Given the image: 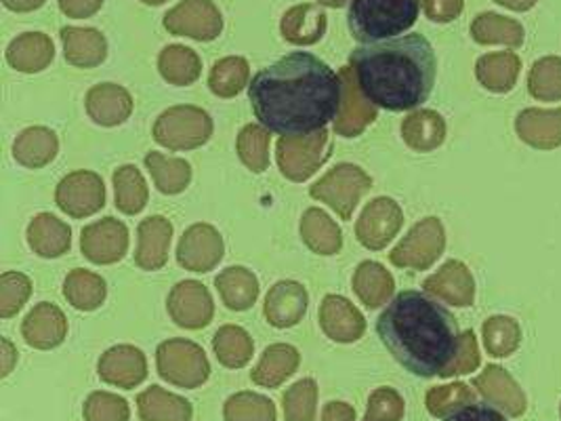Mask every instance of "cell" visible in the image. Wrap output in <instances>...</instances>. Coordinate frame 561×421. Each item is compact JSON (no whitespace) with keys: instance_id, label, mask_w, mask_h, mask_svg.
Listing matches in <instances>:
<instances>
[{"instance_id":"obj_1","label":"cell","mask_w":561,"mask_h":421,"mask_svg":"<svg viewBox=\"0 0 561 421\" xmlns=\"http://www.w3.org/2000/svg\"><path fill=\"white\" fill-rule=\"evenodd\" d=\"M343 80L311 53H290L259 70L249 100L259 123L278 135H309L334 121Z\"/></svg>"},{"instance_id":"obj_2","label":"cell","mask_w":561,"mask_h":421,"mask_svg":"<svg viewBox=\"0 0 561 421\" xmlns=\"http://www.w3.org/2000/svg\"><path fill=\"white\" fill-rule=\"evenodd\" d=\"M393 359L416 377H446L459 356L462 333L455 316L421 291H402L377 320Z\"/></svg>"},{"instance_id":"obj_3","label":"cell","mask_w":561,"mask_h":421,"mask_svg":"<svg viewBox=\"0 0 561 421\" xmlns=\"http://www.w3.org/2000/svg\"><path fill=\"white\" fill-rule=\"evenodd\" d=\"M362 93L389 112H409L425 104L434 91L437 59L423 34H407L362 45L352 53Z\"/></svg>"},{"instance_id":"obj_4","label":"cell","mask_w":561,"mask_h":421,"mask_svg":"<svg viewBox=\"0 0 561 421\" xmlns=\"http://www.w3.org/2000/svg\"><path fill=\"white\" fill-rule=\"evenodd\" d=\"M421 0H354L347 24L359 43H379L398 38L416 24Z\"/></svg>"},{"instance_id":"obj_5","label":"cell","mask_w":561,"mask_h":421,"mask_svg":"<svg viewBox=\"0 0 561 421\" xmlns=\"http://www.w3.org/2000/svg\"><path fill=\"white\" fill-rule=\"evenodd\" d=\"M156 144L169 150H194L213 135V118L198 105H175L164 110L153 123Z\"/></svg>"},{"instance_id":"obj_6","label":"cell","mask_w":561,"mask_h":421,"mask_svg":"<svg viewBox=\"0 0 561 421\" xmlns=\"http://www.w3.org/2000/svg\"><path fill=\"white\" fill-rule=\"evenodd\" d=\"M373 187V178L357 164H336L309 187L311 198L327 203L345 221L352 219L357 203Z\"/></svg>"},{"instance_id":"obj_7","label":"cell","mask_w":561,"mask_h":421,"mask_svg":"<svg viewBox=\"0 0 561 421\" xmlns=\"http://www.w3.org/2000/svg\"><path fill=\"white\" fill-rule=\"evenodd\" d=\"M331 157L329 132L309 135H282L276 144V160L282 175L290 182H306Z\"/></svg>"},{"instance_id":"obj_8","label":"cell","mask_w":561,"mask_h":421,"mask_svg":"<svg viewBox=\"0 0 561 421\" xmlns=\"http://www.w3.org/2000/svg\"><path fill=\"white\" fill-rule=\"evenodd\" d=\"M156 359L160 375L181 388H196L205 384L210 373L205 350L181 338L160 343Z\"/></svg>"},{"instance_id":"obj_9","label":"cell","mask_w":561,"mask_h":421,"mask_svg":"<svg viewBox=\"0 0 561 421\" xmlns=\"http://www.w3.org/2000/svg\"><path fill=\"white\" fill-rule=\"evenodd\" d=\"M446 249L444 226L437 217H425L410 228L409 235L389 253V262L398 268L427 270Z\"/></svg>"},{"instance_id":"obj_10","label":"cell","mask_w":561,"mask_h":421,"mask_svg":"<svg viewBox=\"0 0 561 421\" xmlns=\"http://www.w3.org/2000/svg\"><path fill=\"white\" fill-rule=\"evenodd\" d=\"M164 27L175 36L210 43L224 32V15L213 0H181L164 15Z\"/></svg>"},{"instance_id":"obj_11","label":"cell","mask_w":561,"mask_h":421,"mask_svg":"<svg viewBox=\"0 0 561 421\" xmlns=\"http://www.w3.org/2000/svg\"><path fill=\"white\" fill-rule=\"evenodd\" d=\"M57 207L75 219L89 217L105 205V185L93 171H75L66 175L55 190Z\"/></svg>"},{"instance_id":"obj_12","label":"cell","mask_w":561,"mask_h":421,"mask_svg":"<svg viewBox=\"0 0 561 421\" xmlns=\"http://www.w3.org/2000/svg\"><path fill=\"white\" fill-rule=\"evenodd\" d=\"M404 224V213L393 198H375L370 201L356 224V237L366 249L381 251L396 235L400 232Z\"/></svg>"},{"instance_id":"obj_13","label":"cell","mask_w":561,"mask_h":421,"mask_svg":"<svg viewBox=\"0 0 561 421\" xmlns=\"http://www.w3.org/2000/svg\"><path fill=\"white\" fill-rule=\"evenodd\" d=\"M339 75L343 80V95L334 116V132L341 137H357L377 121V105L362 93L352 66L341 68Z\"/></svg>"},{"instance_id":"obj_14","label":"cell","mask_w":561,"mask_h":421,"mask_svg":"<svg viewBox=\"0 0 561 421\" xmlns=\"http://www.w3.org/2000/svg\"><path fill=\"white\" fill-rule=\"evenodd\" d=\"M80 249L89 262L98 265L121 262L127 255V226L114 217H103L82 230Z\"/></svg>"},{"instance_id":"obj_15","label":"cell","mask_w":561,"mask_h":421,"mask_svg":"<svg viewBox=\"0 0 561 421\" xmlns=\"http://www.w3.org/2000/svg\"><path fill=\"white\" fill-rule=\"evenodd\" d=\"M167 308L173 322L181 329H190V331L205 329L215 316L213 297L205 285L198 281H183L175 285L167 299Z\"/></svg>"},{"instance_id":"obj_16","label":"cell","mask_w":561,"mask_h":421,"mask_svg":"<svg viewBox=\"0 0 561 421\" xmlns=\"http://www.w3.org/2000/svg\"><path fill=\"white\" fill-rule=\"evenodd\" d=\"M224 238L210 224H194L179 240L178 262L190 272H210L224 258Z\"/></svg>"},{"instance_id":"obj_17","label":"cell","mask_w":561,"mask_h":421,"mask_svg":"<svg viewBox=\"0 0 561 421\" xmlns=\"http://www.w3.org/2000/svg\"><path fill=\"white\" fill-rule=\"evenodd\" d=\"M320 327L332 342L354 343L364 335L366 320L350 299L327 295L320 306Z\"/></svg>"},{"instance_id":"obj_18","label":"cell","mask_w":561,"mask_h":421,"mask_svg":"<svg viewBox=\"0 0 561 421\" xmlns=\"http://www.w3.org/2000/svg\"><path fill=\"white\" fill-rule=\"evenodd\" d=\"M309 295L301 283L280 281L265 297V318L276 329H290L306 316Z\"/></svg>"},{"instance_id":"obj_19","label":"cell","mask_w":561,"mask_h":421,"mask_svg":"<svg viewBox=\"0 0 561 421\" xmlns=\"http://www.w3.org/2000/svg\"><path fill=\"white\" fill-rule=\"evenodd\" d=\"M423 289L430 295L444 299L450 306H471L476 299V283L469 268L462 262H446L434 276L423 283Z\"/></svg>"},{"instance_id":"obj_20","label":"cell","mask_w":561,"mask_h":421,"mask_svg":"<svg viewBox=\"0 0 561 421\" xmlns=\"http://www.w3.org/2000/svg\"><path fill=\"white\" fill-rule=\"evenodd\" d=\"M87 112L102 127H118L133 114V98L125 87L114 82L95 84L87 93Z\"/></svg>"},{"instance_id":"obj_21","label":"cell","mask_w":561,"mask_h":421,"mask_svg":"<svg viewBox=\"0 0 561 421\" xmlns=\"http://www.w3.org/2000/svg\"><path fill=\"white\" fill-rule=\"evenodd\" d=\"M22 333L26 342L36 350H51L66 340L68 318L55 304L43 301L24 318Z\"/></svg>"},{"instance_id":"obj_22","label":"cell","mask_w":561,"mask_h":421,"mask_svg":"<svg viewBox=\"0 0 561 421\" xmlns=\"http://www.w3.org/2000/svg\"><path fill=\"white\" fill-rule=\"evenodd\" d=\"M146 356L135 345H114L100 361V375L103 379L121 388H135L146 379Z\"/></svg>"},{"instance_id":"obj_23","label":"cell","mask_w":561,"mask_h":421,"mask_svg":"<svg viewBox=\"0 0 561 421\" xmlns=\"http://www.w3.org/2000/svg\"><path fill=\"white\" fill-rule=\"evenodd\" d=\"M139 244L135 251V263L141 270H160L169 260V244L173 238V226L169 219L153 215L139 224Z\"/></svg>"},{"instance_id":"obj_24","label":"cell","mask_w":561,"mask_h":421,"mask_svg":"<svg viewBox=\"0 0 561 421\" xmlns=\"http://www.w3.org/2000/svg\"><path fill=\"white\" fill-rule=\"evenodd\" d=\"M27 244L36 255L55 260L70 251L72 230L51 213H41L27 226Z\"/></svg>"},{"instance_id":"obj_25","label":"cell","mask_w":561,"mask_h":421,"mask_svg":"<svg viewBox=\"0 0 561 421\" xmlns=\"http://www.w3.org/2000/svg\"><path fill=\"white\" fill-rule=\"evenodd\" d=\"M55 57V45L51 38L43 32H26L20 34L7 47V61L13 70L24 75H36L51 66Z\"/></svg>"},{"instance_id":"obj_26","label":"cell","mask_w":561,"mask_h":421,"mask_svg":"<svg viewBox=\"0 0 561 421\" xmlns=\"http://www.w3.org/2000/svg\"><path fill=\"white\" fill-rule=\"evenodd\" d=\"M476 388L485 400L510 413L511 418H519L526 411V396L522 388L515 384L505 368L490 365L484 373L476 379Z\"/></svg>"},{"instance_id":"obj_27","label":"cell","mask_w":561,"mask_h":421,"mask_svg":"<svg viewBox=\"0 0 561 421\" xmlns=\"http://www.w3.org/2000/svg\"><path fill=\"white\" fill-rule=\"evenodd\" d=\"M329 18L316 4H295L282 15L280 32L290 45H313L327 34Z\"/></svg>"},{"instance_id":"obj_28","label":"cell","mask_w":561,"mask_h":421,"mask_svg":"<svg viewBox=\"0 0 561 421\" xmlns=\"http://www.w3.org/2000/svg\"><path fill=\"white\" fill-rule=\"evenodd\" d=\"M66 59L77 68H95L107 57V43L95 27H61L59 32Z\"/></svg>"},{"instance_id":"obj_29","label":"cell","mask_w":561,"mask_h":421,"mask_svg":"<svg viewBox=\"0 0 561 421\" xmlns=\"http://www.w3.org/2000/svg\"><path fill=\"white\" fill-rule=\"evenodd\" d=\"M517 135L535 148L561 146V110H524L517 121Z\"/></svg>"},{"instance_id":"obj_30","label":"cell","mask_w":561,"mask_h":421,"mask_svg":"<svg viewBox=\"0 0 561 421\" xmlns=\"http://www.w3.org/2000/svg\"><path fill=\"white\" fill-rule=\"evenodd\" d=\"M215 285H217L224 304L233 312H244L255 306L256 297H259V281L251 270H247L242 265L226 268L215 278Z\"/></svg>"},{"instance_id":"obj_31","label":"cell","mask_w":561,"mask_h":421,"mask_svg":"<svg viewBox=\"0 0 561 421\" xmlns=\"http://www.w3.org/2000/svg\"><path fill=\"white\" fill-rule=\"evenodd\" d=\"M59 152V139L47 127H27L13 144V157L27 169H41L55 160Z\"/></svg>"},{"instance_id":"obj_32","label":"cell","mask_w":561,"mask_h":421,"mask_svg":"<svg viewBox=\"0 0 561 421\" xmlns=\"http://www.w3.org/2000/svg\"><path fill=\"white\" fill-rule=\"evenodd\" d=\"M402 137L412 150L432 152L446 139V123L434 110H414L402 123Z\"/></svg>"},{"instance_id":"obj_33","label":"cell","mask_w":561,"mask_h":421,"mask_svg":"<svg viewBox=\"0 0 561 421\" xmlns=\"http://www.w3.org/2000/svg\"><path fill=\"white\" fill-rule=\"evenodd\" d=\"M352 287L366 308L377 310L391 299L396 291V281L381 263L362 262L357 265Z\"/></svg>"},{"instance_id":"obj_34","label":"cell","mask_w":561,"mask_h":421,"mask_svg":"<svg viewBox=\"0 0 561 421\" xmlns=\"http://www.w3.org/2000/svg\"><path fill=\"white\" fill-rule=\"evenodd\" d=\"M301 238L318 255H334L341 251L343 235L327 210L307 209L301 217Z\"/></svg>"},{"instance_id":"obj_35","label":"cell","mask_w":561,"mask_h":421,"mask_svg":"<svg viewBox=\"0 0 561 421\" xmlns=\"http://www.w3.org/2000/svg\"><path fill=\"white\" fill-rule=\"evenodd\" d=\"M519 68H522V61L515 53H488L478 59L476 75L488 91L507 93L517 82Z\"/></svg>"},{"instance_id":"obj_36","label":"cell","mask_w":561,"mask_h":421,"mask_svg":"<svg viewBox=\"0 0 561 421\" xmlns=\"http://www.w3.org/2000/svg\"><path fill=\"white\" fill-rule=\"evenodd\" d=\"M158 70L167 82L175 87H190L203 75V59L190 47L171 45L158 55Z\"/></svg>"},{"instance_id":"obj_37","label":"cell","mask_w":561,"mask_h":421,"mask_svg":"<svg viewBox=\"0 0 561 421\" xmlns=\"http://www.w3.org/2000/svg\"><path fill=\"white\" fill-rule=\"evenodd\" d=\"M64 295L80 312H93L102 308L107 295V287L100 274L77 268L66 276L64 283Z\"/></svg>"},{"instance_id":"obj_38","label":"cell","mask_w":561,"mask_h":421,"mask_svg":"<svg viewBox=\"0 0 561 421\" xmlns=\"http://www.w3.org/2000/svg\"><path fill=\"white\" fill-rule=\"evenodd\" d=\"M297 367H299V352L293 345L276 343L263 352L261 363L253 371V379L259 386L276 388L286 377H290Z\"/></svg>"},{"instance_id":"obj_39","label":"cell","mask_w":561,"mask_h":421,"mask_svg":"<svg viewBox=\"0 0 561 421\" xmlns=\"http://www.w3.org/2000/svg\"><path fill=\"white\" fill-rule=\"evenodd\" d=\"M471 36L480 45H507L517 49L524 45V27L519 22L499 13H482L471 24Z\"/></svg>"},{"instance_id":"obj_40","label":"cell","mask_w":561,"mask_h":421,"mask_svg":"<svg viewBox=\"0 0 561 421\" xmlns=\"http://www.w3.org/2000/svg\"><path fill=\"white\" fill-rule=\"evenodd\" d=\"M146 167L152 173L156 187L167 196L181 194L192 182V167L183 158H171L164 157L160 152H150L146 157Z\"/></svg>"},{"instance_id":"obj_41","label":"cell","mask_w":561,"mask_h":421,"mask_svg":"<svg viewBox=\"0 0 561 421\" xmlns=\"http://www.w3.org/2000/svg\"><path fill=\"white\" fill-rule=\"evenodd\" d=\"M251 79V68L249 61L244 57L231 55V57H224L219 59L208 77V87L217 98L230 100L236 98Z\"/></svg>"},{"instance_id":"obj_42","label":"cell","mask_w":561,"mask_h":421,"mask_svg":"<svg viewBox=\"0 0 561 421\" xmlns=\"http://www.w3.org/2000/svg\"><path fill=\"white\" fill-rule=\"evenodd\" d=\"M213 345H215V354H217L219 363L228 368L244 367L253 359V352H255L251 335L238 325L221 327L215 333Z\"/></svg>"},{"instance_id":"obj_43","label":"cell","mask_w":561,"mask_h":421,"mask_svg":"<svg viewBox=\"0 0 561 421\" xmlns=\"http://www.w3.org/2000/svg\"><path fill=\"white\" fill-rule=\"evenodd\" d=\"M139 411L146 421H190L192 407L187 400L153 386L139 396Z\"/></svg>"},{"instance_id":"obj_44","label":"cell","mask_w":561,"mask_h":421,"mask_svg":"<svg viewBox=\"0 0 561 421\" xmlns=\"http://www.w3.org/2000/svg\"><path fill=\"white\" fill-rule=\"evenodd\" d=\"M114 190H116V207L127 215H137L148 205V184L141 171L133 164H125L114 173Z\"/></svg>"},{"instance_id":"obj_45","label":"cell","mask_w":561,"mask_h":421,"mask_svg":"<svg viewBox=\"0 0 561 421\" xmlns=\"http://www.w3.org/2000/svg\"><path fill=\"white\" fill-rule=\"evenodd\" d=\"M272 132L259 125H247L238 135V157L253 171L263 173L270 167Z\"/></svg>"},{"instance_id":"obj_46","label":"cell","mask_w":561,"mask_h":421,"mask_svg":"<svg viewBox=\"0 0 561 421\" xmlns=\"http://www.w3.org/2000/svg\"><path fill=\"white\" fill-rule=\"evenodd\" d=\"M522 342V329L519 325L507 318V316H492L484 322V343L485 350L496 356H510Z\"/></svg>"},{"instance_id":"obj_47","label":"cell","mask_w":561,"mask_h":421,"mask_svg":"<svg viewBox=\"0 0 561 421\" xmlns=\"http://www.w3.org/2000/svg\"><path fill=\"white\" fill-rule=\"evenodd\" d=\"M528 89L536 100L556 102L561 100V59L560 57H545L538 59L533 66Z\"/></svg>"},{"instance_id":"obj_48","label":"cell","mask_w":561,"mask_h":421,"mask_svg":"<svg viewBox=\"0 0 561 421\" xmlns=\"http://www.w3.org/2000/svg\"><path fill=\"white\" fill-rule=\"evenodd\" d=\"M226 420L228 421H274L276 407L265 396L242 395L231 396L226 405Z\"/></svg>"},{"instance_id":"obj_49","label":"cell","mask_w":561,"mask_h":421,"mask_svg":"<svg viewBox=\"0 0 561 421\" xmlns=\"http://www.w3.org/2000/svg\"><path fill=\"white\" fill-rule=\"evenodd\" d=\"M32 295V281L22 272H4L0 276V316L18 315Z\"/></svg>"},{"instance_id":"obj_50","label":"cell","mask_w":561,"mask_h":421,"mask_svg":"<svg viewBox=\"0 0 561 421\" xmlns=\"http://www.w3.org/2000/svg\"><path fill=\"white\" fill-rule=\"evenodd\" d=\"M316 382L307 377L304 382L295 384L286 395H284V411H286V421H313V411H316Z\"/></svg>"},{"instance_id":"obj_51","label":"cell","mask_w":561,"mask_h":421,"mask_svg":"<svg viewBox=\"0 0 561 421\" xmlns=\"http://www.w3.org/2000/svg\"><path fill=\"white\" fill-rule=\"evenodd\" d=\"M473 402V392L465 384H450V386H439L430 390L427 395V409L434 418H444L450 416L455 409L462 405Z\"/></svg>"},{"instance_id":"obj_52","label":"cell","mask_w":561,"mask_h":421,"mask_svg":"<svg viewBox=\"0 0 561 421\" xmlns=\"http://www.w3.org/2000/svg\"><path fill=\"white\" fill-rule=\"evenodd\" d=\"M84 418L87 421H127V402L118 396L95 392L84 405Z\"/></svg>"},{"instance_id":"obj_53","label":"cell","mask_w":561,"mask_h":421,"mask_svg":"<svg viewBox=\"0 0 561 421\" xmlns=\"http://www.w3.org/2000/svg\"><path fill=\"white\" fill-rule=\"evenodd\" d=\"M404 418V400L391 388H381L370 396L368 416L364 421H400Z\"/></svg>"},{"instance_id":"obj_54","label":"cell","mask_w":561,"mask_h":421,"mask_svg":"<svg viewBox=\"0 0 561 421\" xmlns=\"http://www.w3.org/2000/svg\"><path fill=\"white\" fill-rule=\"evenodd\" d=\"M480 367V350H478V340L473 335V331H465L462 333V342H460L459 356L455 361V365L448 371L446 377L453 375H465L471 373L473 368Z\"/></svg>"},{"instance_id":"obj_55","label":"cell","mask_w":561,"mask_h":421,"mask_svg":"<svg viewBox=\"0 0 561 421\" xmlns=\"http://www.w3.org/2000/svg\"><path fill=\"white\" fill-rule=\"evenodd\" d=\"M444 421H507L501 411L484 402H469L455 409Z\"/></svg>"},{"instance_id":"obj_56","label":"cell","mask_w":561,"mask_h":421,"mask_svg":"<svg viewBox=\"0 0 561 421\" xmlns=\"http://www.w3.org/2000/svg\"><path fill=\"white\" fill-rule=\"evenodd\" d=\"M462 7H465V0H423L425 15L437 24L455 22L462 13Z\"/></svg>"},{"instance_id":"obj_57","label":"cell","mask_w":561,"mask_h":421,"mask_svg":"<svg viewBox=\"0 0 561 421\" xmlns=\"http://www.w3.org/2000/svg\"><path fill=\"white\" fill-rule=\"evenodd\" d=\"M102 4L103 0H59V9L72 20L93 18Z\"/></svg>"},{"instance_id":"obj_58","label":"cell","mask_w":561,"mask_h":421,"mask_svg":"<svg viewBox=\"0 0 561 421\" xmlns=\"http://www.w3.org/2000/svg\"><path fill=\"white\" fill-rule=\"evenodd\" d=\"M354 418H356V411L350 405H345V402H331L324 409L322 421H354Z\"/></svg>"},{"instance_id":"obj_59","label":"cell","mask_w":561,"mask_h":421,"mask_svg":"<svg viewBox=\"0 0 561 421\" xmlns=\"http://www.w3.org/2000/svg\"><path fill=\"white\" fill-rule=\"evenodd\" d=\"M47 0H2V4L9 9V11H15V13H30V11H36L45 4Z\"/></svg>"},{"instance_id":"obj_60","label":"cell","mask_w":561,"mask_h":421,"mask_svg":"<svg viewBox=\"0 0 561 421\" xmlns=\"http://www.w3.org/2000/svg\"><path fill=\"white\" fill-rule=\"evenodd\" d=\"M0 352H2V375H7L18 361V352H15L13 343L9 342L7 338L0 340Z\"/></svg>"},{"instance_id":"obj_61","label":"cell","mask_w":561,"mask_h":421,"mask_svg":"<svg viewBox=\"0 0 561 421\" xmlns=\"http://www.w3.org/2000/svg\"><path fill=\"white\" fill-rule=\"evenodd\" d=\"M496 4H501V7H507V9H513V11H528V9H533L538 0H494Z\"/></svg>"},{"instance_id":"obj_62","label":"cell","mask_w":561,"mask_h":421,"mask_svg":"<svg viewBox=\"0 0 561 421\" xmlns=\"http://www.w3.org/2000/svg\"><path fill=\"white\" fill-rule=\"evenodd\" d=\"M320 4H324V7H332V9H339V7H343L347 0H318Z\"/></svg>"},{"instance_id":"obj_63","label":"cell","mask_w":561,"mask_h":421,"mask_svg":"<svg viewBox=\"0 0 561 421\" xmlns=\"http://www.w3.org/2000/svg\"><path fill=\"white\" fill-rule=\"evenodd\" d=\"M144 4H148V7H160V4H164V2H169V0H141Z\"/></svg>"}]
</instances>
